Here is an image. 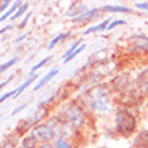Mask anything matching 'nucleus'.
<instances>
[{"instance_id":"4","label":"nucleus","mask_w":148,"mask_h":148,"mask_svg":"<svg viewBox=\"0 0 148 148\" xmlns=\"http://www.w3.org/2000/svg\"><path fill=\"white\" fill-rule=\"evenodd\" d=\"M64 122H66V126L71 127V129L81 127L82 124H84V113H82V108L76 103L68 106L66 113H64Z\"/></svg>"},{"instance_id":"7","label":"nucleus","mask_w":148,"mask_h":148,"mask_svg":"<svg viewBox=\"0 0 148 148\" xmlns=\"http://www.w3.org/2000/svg\"><path fill=\"white\" fill-rule=\"evenodd\" d=\"M134 147L137 148H148V130H142L134 138Z\"/></svg>"},{"instance_id":"26","label":"nucleus","mask_w":148,"mask_h":148,"mask_svg":"<svg viewBox=\"0 0 148 148\" xmlns=\"http://www.w3.org/2000/svg\"><path fill=\"white\" fill-rule=\"evenodd\" d=\"M27 19H29V15H26V18L23 19V23H21V27H23V26H24V24L27 23Z\"/></svg>"},{"instance_id":"21","label":"nucleus","mask_w":148,"mask_h":148,"mask_svg":"<svg viewBox=\"0 0 148 148\" xmlns=\"http://www.w3.org/2000/svg\"><path fill=\"white\" fill-rule=\"evenodd\" d=\"M76 5H77V3H73V7H76ZM73 7H71V8H73ZM77 10H79V11H84V10H85V5H81V7L77 8ZM68 15L76 16V18H77V13H76V11H73V13H68Z\"/></svg>"},{"instance_id":"10","label":"nucleus","mask_w":148,"mask_h":148,"mask_svg":"<svg viewBox=\"0 0 148 148\" xmlns=\"http://www.w3.org/2000/svg\"><path fill=\"white\" fill-rule=\"evenodd\" d=\"M137 39H143V42H137L135 45H132V47H130V52H134V50H147L148 52V37L138 36Z\"/></svg>"},{"instance_id":"19","label":"nucleus","mask_w":148,"mask_h":148,"mask_svg":"<svg viewBox=\"0 0 148 148\" xmlns=\"http://www.w3.org/2000/svg\"><path fill=\"white\" fill-rule=\"evenodd\" d=\"M26 8H27V3H23V5H21V8H19V10L15 13V16H13V18H19V16L23 15V11L26 10Z\"/></svg>"},{"instance_id":"24","label":"nucleus","mask_w":148,"mask_h":148,"mask_svg":"<svg viewBox=\"0 0 148 148\" xmlns=\"http://www.w3.org/2000/svg\"><path fill=\"white\" fill-rule=\"evenodd\" d=\"M15 93H16V90H13V92H8V93H5V95L2 97V101H5L7 98H10V97H11V95H15Z\"/></svg>"},{"instance_id":"3","label":"nucleus","mask_w":148,"mask_h":148,"mask_svg":"<svg viewBox=\"0 0 148 148\" xmlns=\"http://www.w3.org/2000/svg\"><path fill=\"white\" fill-rule=\"evenodd\" d=\"M55 124H56L55 119H53L52 122H48V124H40V126H37L36 129L31 132V135H32L37 142H42V145L48 143V142L52 140L56 134L61 132L58 127H55Z\"/></svg>"},{"instance_id":"12","label":"nucleus","mask_w":148,"mask_h":148,"mask_svg":"<svg viewBox=\"0 0 148 148\" xmlns=\"http://www.w3.org/2000/svg\"><path fill=\"white\" fill-rule=\"evenodd\" d=\"M108 26H110V23H108V19H105V21H101L100 24H97V26H92V27H89L87 31H84V34H92V32H97V31L105 29V27L108 29Z\"/></svg>"},{"instance_id":"28","label":"nucleus","mask_w":148,"mask_h":148,"mask_svg":"<svg viewBox=\"0 0 148 148\" xmlns=\"http://www.w3.org/2000/svg\"><path fill=\"white\" fill-rule=\"evenodd\" d=\"M101 148H105V147H101Z\"/></svg>"},{"instance_id":"14","label":"nucleus","mask_w":148,"mask_h":148,"mask_svg":"<svg viewBox=\"0 0 148 148\" xmlns=\"http://www.w3.org/2000/svg\"><path fill=\"white\" fill-rule=\"evenodd\" d=\"M68 36H69V34H60V36H56L55 39H53V40L50 42V44H48V48H53V47H55L56 44H58V42H61V40H63V39H66Z\"/></svg>"},{"instance_id":"22","label":"nucleus","mask_w":148,"mask_h":148,"mask_svg":"<svg viewBox=\"0 0 148 148\" xmlns=\"http://www.w3.org/2000/svg\"><path fill=\"white\" fill-rule=\"evenodd\" d=\"M126 21H122V19H118V21H113V23H110V26H108V29H113L114 26H119V24H124Z\"/></svg>"},{"instance_id":"11","label":"nucleus","mask_w":148,"mask_h":148,"mask_svg":"<svg viewBox=\"0 0 148 148\" xmlns=\"http://www.w3.org/2000/svg\"><path fill=\"white\" fill-rule=\"evenodd\" d=\"M36 138L32 137V135H27V137H24L21 140V143H19V147L18 148H34L36 147Z\"/></svg>"},{"instance_id":"5","label":"nucleus","mask_w":148,"mask_h":148,"mask_svg":"<svg viewBox=\"0 0 148 148\" xmlns=\"http://www.w3.org/2000/svg\"><path fill=\"white\" fill-rule=\"evenodd\" d=\"M113 85H114L119 92H124V90L130 85V76L129 74H121V76H118L116 79H113Z\"/></svg>"},{"instance_id":"27","label":"nucleus","mask_w":148,"mask_h":148,"mask_svg":"<svg viewBox=\"0 0 148 148\" xmlns=\"http://www.w3.org/2000/svg\"><path fill=\"white\" fill-rule=\"evenodd\" d=\"M40 148H55V147H52V145H50V143H44V145H42Z\"/></svg>"},{"instance_id":"16","label":"nucleus","mask_w":148,"mask_h":148,"mask_svg":"<svg viewBox=\"0 0 148 148\" xmlns=\"http://www.w3.org/2000/svg\"><path fill=\"white\" fill-rule=\"evenodd\" d=\"M48 61H50V56H47V58H44V60H42V61H39V63H37L36 66H32V69H31V71H32V74H36V71L39 69V68H40V66H44L45 63H48Z\"/></svg>"},{"instance_id":"18","label":"nucleus","mask_w":148,"mask_h":148,"mask_svg":"<svg viewBox=\"0 0 148 148\" xmlns=\"http://www.w3.org/2000/svg\"><path fill=\"white\" fill-rule=\"evenodd\" d=\"M15 63H16V60H10L8 63H3L2 66H0V71H5V69H8V68H10V66H13Z\"/></svg>"},{"instance_id":"2","label":"nucleus","mask_w":148,"mask_h":148,"mask_svg":"<svg viewBox=\"0 0 148 148\" xmlns=\"http://www.w3.org/2000/svg\"><path fill=\"white\" fill-rule=\"evenodd\" d=\"M135 126H137V121L129 110L119 108L116 111V130H118V134L127 137L135 130Z\"/></svg>"},{"instance_id":"20","label":"nucleus","mask_w":148,"mask_h":148,"mask_svg":"<svg viewBox=\"0 0 148 148\" xmlns=\"http://www.w3.org/2000/svg\"><path fill=\"white\" fill-rule=\"evenodd\" d=\"M135 7L140 8V10H148V2H137Z\"/></svg>"},{"instance_id":"13","label":"nucleus","mask_w":148,"mask_h":148,"mask_svg":"<svg viewBox=\"0 0 148 148\" xmlns=\"http://www.w3.org/2000/svg\"><path fill=\"white\" fill-rule=\"evenodd\" d=\"M101 10H105V11H111V13H127V11H130L129 8H126V7H110V5H106V7H101Z\"/></svg>"},{"instance_id":"23","label":"nucleus","mask_w":148,"mask_h":148,"mask_svg":"<svg viewBox=\"0 0 148 148\" xmlns=\"http://www.w3.org/2000/svg\"><path fill=\"white\" fill-rule=\"evenodd\" d=\"M2 148H15V147H13V142H11V138H8V140L5 142L3 145H2Z\"/></svg>"},{"instance_id":"25","label":"nucleus","mask_w":148,"mask_h":148,"mask_svg":"<svg viewBox=\"0 0 148 148\" xmlns=\"http://www.w3.org/2000/svg\"><path fill=\"white\" fill-rule=\"evenodd\" d=\"M10 3H11V2H8V0H7V2H2V10H5V8H7Z\"/></svg>"},{"instance_id":"9","label":"nucleus","mask_w":148,"mask_h":148,"mask_svg":"<svg viewBox=\"0 0 148 148\" xmlns=\"http://www.w3.org/2000/svg\"><path fill=\"white\" fill-rule=\"evenodd\" d=\"M100 10H101V8H93V10L87 11V13H84V15L77 16V18H73V21H74V23H79V21H87V19H90V16L97 15V13H98Z\"/></svg>"},{"instance_id":"17","label":"nucleus","mask_w":148,"mask_h":148,"mask_svg":"<svg viewBox=\"0 0 148 148\" xmlns=\"http://www.w3.org/2000/svg\"><path fill=\"white\" fill-rule=\"evenodd\" d=\"M55 148H71V147H69V143H66V142L63 140V138H58L56 143H55Z\"/></svg>"},{"instance_id":"6","label":"nucleus","mask_w":148,"mask_h":148,"mask_svg":"<svg viewBox=\"0 0 148 148\" xmlns=\"http://www.w3.org/2000/svg\"><path fill=\"white\" fill-rule=\"evenodd\" d=\"M135 82H137V87L142 90V92L145 93V95H148V69H143L140 74L137 76V79H135Z\"/></svg>"},{"instance_id":"8","label":"nucleus","mask_w":148,"mask_h":148,"mask_svg":"<svg viewBox=\"0 0 148 148\" xmlns=\"http://www.w3.org/2000/svg\"><path fill=\"white\" fill-rule=\"evenodd\" d=\"M56 74H58V68H53V69L50 71V73H48V74H45L44 77L40 79V82H37V84H36V87H34V90L40 89L42 85H45V84H47L48 81H50V79H53V77H55Z\"/></svg>"},{"instance_id":"1","label":"nucleus","mask_w":148,"mask_h":148,"mask_svg":"<svg viewBox=\"0 0 148 148\" xmlns=\"http://www.w3.org/2000/svg\"><path fill=\"white\" fill-rule=\"evenodd\" d=\"M89 106L92 111L98 113V114H106L111 111V100L108 95L106 87H97L92 90L89 97Z\"/></svg>"},{"instance_id":"15","label":"nucleus","mask_w":148,"mask_h":148,"mask_svg":"<svg viewBox=\"0 0 148 148\" xmlns=\"http://www.w3.org/2000/svg\"><path fill=\"white\" fill-rule=\"evenodd\" d=\"M18 5H23V3H18V2H15V3H13V7H11L10 10L7 11V13H3V15H2V18H0V19H2V21H5V19H7L8 16L11 15V13H15V10H16V7H18Z\"/></svg>"}]
</instances>
